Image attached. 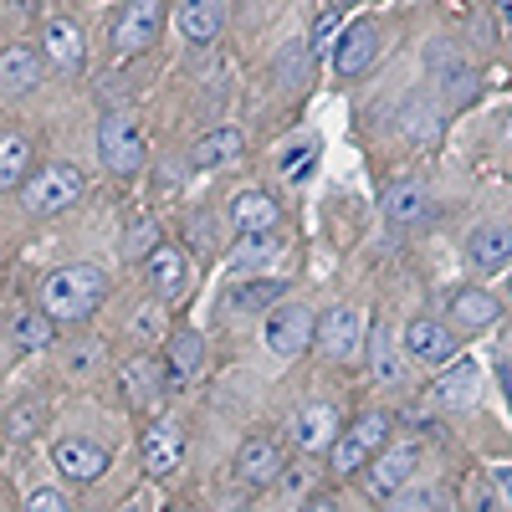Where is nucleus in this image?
<instances>
[{
	"instance_id": "a19ab883",
	"label": "nucleus",
	"mask_w": 512,
	"mask_h": 512,
	"mask_svg": "<svg viewBox=\"0 0 512 512\" xmlns=\"http://www.w3.org/2000/svg\"><path fill=\"white\" fill-rule=\"evenodd\" d=\"M190 236H195L200 251H210V241H216V236H210V216H195V221H190Z\"/></svg>"
},
{
	"instance_id": "de8ad7c7",
	"label": "nucleus",
	"mask_w": 512,
	"mask_h": 512,
	"mask_svg": "<svg viewBox=\"0 0 512 512\" xmlns=\"http://www.w3.org/2000/svg\"><path fill=\"white\" fill-rule=\"evenodd\" d=\"M175 512H190V507H175Z\"/></svg>"
},
{
	"instance_id": "f8f14e48",
	"label": "nucleus",
	"mask_w": 512,
	"mask_h": 512,
	"mask_svg": "<svg viewBox=\"0 0 512 512\" xmlns=\"http://www.w3.org/2000/svg\"><path fill=\"white\" fill-rule=\"evenodd\" d=\"M338 410L333 405H303L292 415V441L303 451H333L338 446Z\"/></svg>"
},
{
	"instance_id": "a211bd4d",
	"label": "nucleus",
	"mask_w": 512,
	"mask_h": 512,
	"mask_svg": "<svg viewBox=\"0 0 512 512\" xmlns=\"http://www.w3.org/2000/svg\"><path fill=\"white\" fill-rule=\"evenodd\" d=\"M395 134L410 139V144H431V139L441 134V118H436V108L425 103L420 93H410V98L400 103V113H395Z\"/></svg>"
},
{
	"instance_id": "6ab92c4d",
	"label": "nucleus",
	"mask_w": 512,
	"mask_h": 512,
	"mask_svg": "<svg viewBox=\"0 0 512 512\" xmlns=\"http://www.w3.org/2000/svg\"><path fill=\"white\" fill-rule=\"evenodd\" d=\"M57 318H47L41 308H21L16 323H11V349L16 354H36V349H52L57 344Z\"/></svg>"
},
{
	"instance_id": "2f4dec72",
	"label": "nucleus",
	"mask_w": 512,
	"mask_h": 512,
	"mask_svg": "<svg viewBox=\"0 0 512 512\" xmlns=\"http://www.w3.org/2000/svg\"><path fill=\"white\" fill-rule=\"evenodd\" d=\"M384 512H446V497L436 487H405L400 497H390Z\"/></svg>"
},
{
	"instance_id": "a878e982",
	"label": "nucleus",
	"mask_w": 512,
	"mask_h": 512,
	"mask_svg": "<svg viewBox=\"0 0 512 512\" xmlns=\"http://www.w3.org/2000/svg\"><path fill=\"white\" fill-rule=\"evenodd\" d=\"M241 149H246L241 128H210V134L195 144V164H200V169H216V164H231Z\"/></svg>"
},
{
	"instance_id": "9d476101",
	"label": "nucleus",
	"mask_w": 512,
	"mask_h": 512,
	"mask_svg": "<svg viewBox=\"0 0 512 512\" xmlns=\"http://www.w3.org/2000/svg\"><path fill=\"white\" fill-rule=\"evenodd\" d=\"M231 221H236V231H241L246 241H256V236H277L282 210H277V200L262 195V190H241V195L231 200Z\"/></svg>"
},
{
	"instance_id": "2eb2a0df",
	"label": "nucleus",
	"mask_w": 512,
	"mask_h": 512,
	"mask_svg": "<svg viewBox=\"0 0 512 512\" xmlns=\"http://www.w3.org/2000/svg\"><path fill=\"white\" fill-rule=\"evenodd\" d=\"M236 477L246 482V487H267V482H277L282 477V451L272 446V441H246L241 451H236Z\"/></svg>"
},
{
	"instance_id": "f704fd0d",
	"label": "nucleus",
	"mask_w": 512,
	"mask_h": 512,
	"mask_svg": "<svg viewBox=\"0 0 512 512\" xmlns=\"http://www.w3.org/2000/svg\"><path fill=\"white\" fill-rule=\"evenodd\" d=\"M134 338H144V344L164 338V303H144V308L134 313Z\"/></svg>"
},
{
	"instance_id": "72a5a7b5",
	"label": "nucleus",
	"mask_w": 512,
	"mask_h": 512,
	"mask_svg": "<svg viewBox=\"0 0 512 512\" xmlns=\"http://www.w3.org/2000/svg\"><path fill=\"white\" fill-rule=\"evenodd\" d=\"M277 256H282V241L277 236H256V241H246L241 246V256H236V267H267V262H277Z\"/></svg>"
},
{
	"instance_id": "423d86ee",
	"label": "nucleus",
	"mask_w": 512,
	"mask_h": 512,
	"mask_svg": "<svg viewBox=\"0 0 512 512\" xmlns=\"http://www.w3.org/2000/svg\"><path fill=\"white\" fill-rule=\"evenodd\" d=\"M313 333H318L313 313H308V308H297V303H287V308H277L272 323H267V349L282 354V359H297V354L313 344Z\"/></svg>"
},
{
	"instance_id": "5701e85b",
	"label": "nucleus",
	"mask_w": 512,
	"mask_h": 512,
	"mask_svg": "<svg viewBox=\"0 0 512 512\" xmlns=\"http://www.w3.org/2000/svg\"><path fill=\"white\" fill-rule=\"evenodd\" d=\"M36 77H41V57L36 52L11 47L6 57H0V93L6 98H21L26 88H36Z\"/></svg>"
},
{
	"instance_id": "37998d69",
	"label": "nucleus",
	"mask_w": 512,
	"mask_h": 512,
	"mask_svg": "<svg viewBox=\"0 0 512 512\" xmlns=\"http://www.w3.org/2000/svg\"><path fill=\"white\" fill-rule=\"evenodd\" d=\"M303 512H338V502L333 497H313V502H303Z\"/></svg>"
},
{
	"instance_id": "c85d7f7f",
	"label": "nucleus",
	"mask_w": 512,
	"mask_h": 512,
	"mask_svg": "<svg viewBox=\"0 0 512 512\" xmlns=\"http://www.w3.org/2000/svg\"><path fill=\"white\" fill-rule=\"evenodd\" d=\"M123 390H128V400H134V405H149V400L159 395V369H154V359H128V364H123Z\"/></svg>"
},
{
	"instance_id": "49530a36",
	"label": "nucleus",
	"mask_w": 512,
	"mask_h": 512,
	"mask_svg": "<svg viewBox=\"0 0 512 512\" xmlns=\"http://www.w3.org/2000/svg\"><path fill=\"white\" fill-rule=\"evenodd\" d=\"M507 144H512V123H507Z\"/></svg>"
},
{
	"instance_id": "9b49d317",
	"label": "nucleus",
	"mask_w": 512,
	"mask_h": 512,
	"mask_svg": "<svg viewBox=\"0 0 512 512\" xmlns=\"http://www.w3.org/2000/svg\"><path fill=\"white\" fill-rule=\"evenodd\" d=\"M359 333H364V318H359V308H349V303H338V308H328V313L318 318V344H323V354H333V359H349V354L359 349Z\"/></svg>"
},
{
	"instance_id": "b1692460",
	"label": "nucleus",
	"mask_w": 512,
	"mask_h": 512,
	"mask_svg": "<svg viewBox=\"0 0 512 512\" xmlns=\"http://www.w3.org/2000/svg\"><path fill=\"white\" fill-rule=\"evenodd\" d=\"M497 297L492 292H482V287H461L456 297H451V318L461 323V328H487V323H497Z\"/></svg>"
},
{
	"instance_id": "dca6fc26",
	"label": "nucleus",
	"mask_w": 512,
	"mask_h": 512,
	"mask_svg": "<svg viewBox=\"0 0 512 512\" xmlns=\"http://www.w3.org/2000/svg\"><path fill=\"white\" fill-rule=\"evenodd\" d=\"M374 47H379L374 26H369V21H354V26L344 31V41H338V52H333V67H338V77H359V72L374 62Z\"/></svg>"
},
{
	"instance_id": "ea45409f",
	"label": "nucleus",
	"mask_w": 512,
	"mask_h": 512,
	"mask_svg": "<svg viewBox=\"0 0 512 512\" xmlns=\"http://www.w3.org/2000/svg\"><path fill=\"white\" fill-rule=\"evenodd\" d=\"M333 31H338V16H333V11H323V16H318V31H313V52H323V47H328V36H333Z\"/></svg>"
},
{
	"instance_id": "09e8293b",
	"label": "nucleus",
	"mask_w": 512,
	"mask_h": 512,
	"mask_svg": "<svg viewBox=\"0 0 512 512\" xmlns=\"http://www.w3.org/2000/svg\"><path fill=\"white\" fill-rule=\"evenodd\" d=\"M507 287H512V277H507Z\"/></svg>"
},
{
	"instance_id": "7c9ffc66",
	"label": "nucleus",
	"mask_w": 512,
	"mask_h": 512,
	"mask_svg": "<svg viewBox=\"0 0 512 512\" xmlns=\"http://www.w3.org/2000/svg\"><path fill=\"white\" fill-rule=\"evenodd\" d=\"M26 139L21 134H6V139H0V185H6V190H21L26 185Z\"/></svg>"
},
{
	"instance_id": "f3484780",
	"label": "nucleus",
	"mask_w": 512,
	"mask_h": 512,
	"mask_svg": "<svg viewBox=\"0 0 512 512\" xmlns=\"http://www.w3.org/2000/svg\"><path fill=\"white\" fill-rule=\"evenodd\" d=\"M384 221L390 226H420L425 221V185L420 180H395L384 190Z\"/></svg>"
},
{
	"instance_id": "e433bc0d",
	"label": "nucleus",
	"mask_w": 512,
	"mask_h": 512,
	"mask_svg": "<svg viewBox=\"0 0 512 512\" xmlns=\"http://www.w3.org/2000/svg\"><path fill=\"white\" fill-rule=\"evenodd\" d=\"M6 425H11V436H16V441H26L36 425H41V405H21V410H11Z\"/></svg>"
},
{
	"instance_id": "ddd939ff",
	"label": "nucleus",
	"mask_w": 512,
	"mask_h": 512,
	"mask_svg": "<svg viewBox=\"0 0 512 512\" xmlns=\"http://www.w3.org/2000/svg\"><path fill=\"white\" fill-rule=\"evenodd\" d=\"M431 67H436V82H441V98L451 103V108H461V103H472L477 98V72L466 67L456 52H446V41H436L431 47Z\"/></svg>"
},
{
	"instance_id": "cd10ccee",
	"label": "nucleus",
	"mask_w": 512,
	"mask_h": 512,
	"mask_svg": "<svg viewBox=\"0 0 512 512\" xmlns=\"http://www.w3.org/2000/svg\"><path fill=\"white\" fill-rule=\"evenodd\" d=\"M164 359H169V374H175V384H185L200 364H205V344L195 333H175L169 338V349H164Z\"/></svg>"
},
{
	"instance_id": "473e14b6",
	"label": "nucleus",
	"mask_w": 512,
	"mask_h": 512,
	"mask_svg": "<svg viewBox=\"0 0 512 512\" xmlns=\"http://www.w3.org/2000/svg\"><path fill=\"white\" fill-rule=\"evenodd\" d=\"M267 303H282V282H246L231 292V308H241V313H256Z\"/></svg>"
},
{
	"instance_id": "1a4fd4ad",
	"label": "nucleus",
	"mask_w": 512,
	"mask_h": 512,
	"mask_svg": "<svg viewBox=\"0 0 512 512\" xmlns=\"http://www.w3.org/2000/svg\"><path fill=\"white\" fill-rule=\"evenodd\" d=\"M139 451H144V472L169 477V472H180V461H185V431L175 420H154L139 441Z\"/></svg>"
},
{
	"instance_id": "0eeeda50",
	"label": "nucleus",
	"mask_w": 512,
	"mask_h": 512,
	"mask_svg": "<svg viewBox=\"0 0 512 512\" xmlns=\"http://www.w3.org/2000/svg\"><path fill=\"white\" fill-rule=\"evenodd\" d=\"M52 461H57V472L67 482H98L108 472V451L98 441H88V436H62L57 451H52Z\"/></svg>"
},
{
	"instance_id": "4be33fe9",
	"label": "nucleus",
	"mask_w": 512,
	"mask_h": 512,
	"mask_svg": "<svg viewBox=\"0 0 512 512\" xmlns=\"http://www.w3.org/2000/svg\"><path fill=\"white\" fill-rule=\"evenodd\" d=\"M149 282H154V292H159V303L180 297V292H185V251L159 246V251L149 256Z\"/></svg>"
},
{
	"instance_id": "7ed1b4c3",
	"label": "nucleus",
	"mask_w": 512,
	"mask_h": 512,
	"mask_svg": "<svg viewBox=\"0 0 512 512\" xmlns=\"http://www.w3.org/2000/svg\"><path fill=\"white\" fill-rule=\"evenodd\" d=\"M384 441H390V420H384L379 410L374 415H359L344 436H338V446L328 451V461H333V472H344V477H354V472H364V461L369 456H379L384 451Z\"/></svg>"
},
{
	"instance_id": "aec40b11",
	"label": "nucleus",
	"mask_w": 512,
	"mask_h": 512,
	"mask_svg": "<svg viewBox=\"0 0 512 512\" xmlns=\"http://www.w3.org/2000/svg\"><path fill=\"white\" fill-rule=\"evenodd\" d=\"M180 36L185 41H216L221 21H226V6L221 0H180Z\"/></svg>"
},
{
	"instance_id": "20e7f679",
	"label": "nucleus",
	"mask_w": 512,
	"mask_h": 512,
	"mask_svg": "<svg viewBox=\"0 0 512 512\" xmlns=\"http://www.w3.org/2000/svg\"><path fill=\"white\" fill-rule=\"evenodd\" d=\"M98 154H103V164L113 169V175H139V164H144V134H139V123L128 118V113H108L103 128H98Z\"/></svg>"
},
{
	"instance_id": "c9c22d12",
	"label": "nucleus",
	"mask_w": 512,
	"mask_h": 512,
	"mask_svg": "<svg viewBox=\"0 0 512 512\" xmlns=\"http://www.w3.org/2000/svg\"><path fill=\"white\" fill-rule=\"evenodd\" d=\"M159 246H164V241H159V226H154V221H139L134 236L123 241V256H154Z\"/></svg>"
},
{
	"instance_id": "39448f33",
	"label": "nucleus",
	"mask_w": 512,
	"mask_h": 512,
	"mask_svg": "<svg viewBox=\"0 0 512 512\" xmlns=\"http://www.w3.org/2000/svg\"><path fill=\"white\" fill-rule=\"evenodd\" d=\"M159 21H164L159 0H128L123 16L113 21V52H118L123 62L139 57V52H149L154 36H159Z\"/></svg>"
},
{
	"instance_id": "bb28decb",
	"label": "nucleus",
	"mask_w": 512,
	"mask_h": 512,
	"mask_svg": "<svg viewBox=\"0 0 512 512\" xmlns=\"http://www.w3.org/2000/svg\"><path fill=\"white\" fill-rule=\"evenodd\" d=\"M374 349H369V374L379 379V384H400V374H405V364H400V349H395V338H390V328L384 323H374Z\"/></svg>"
},
{
	"instance_id": "393cba45",
	"label": "nucleus",
	"mask_w": 512,
	"mask_h": 512,
	"mask_svg": "<svg viewBox=\"0 0 512 512\" xmlns=\"http://www.w3.org/2000/svg\"><path fill=\"white\" fill-rule=\"evenodd\" d=\"M41 52H47V62L57 67H77L82 62V36L72 21H47V31H41Z\"/></svg>"
},
{
	"instance_id": "4c0bfd02",
	"label": "nucleus",
	"mask_w": 512,
	"mask_h": 512,
	"mask_svg": "<svg viewBox=\"0 0 512 512\" xmlns=\"http://www.w3.org/2000/svg\"><path fill=\"white\" fill-rule=\"evenodd\" d=\"M308 164H313V144H297V149H287V154H282V175H287V180H297Z\"/></svg>"
},
{
	"instance_id": "79ce46f5",
	"label": "nucleus",
	"mask_w": 512,
	"mask_h": 512,
	"mask_svg": "<svg viewBox=\"0 0 512 512\" xmlns=\"http://www.w3.org/2000/svg\"><path fill=\"white\" fill-rule=\"evenodd\" d=\"M497 477V487H502V497H507V507H512V466H502V472H492Z\"/></svg>"
},
{
	"instance_id": "f257e3e1",
	"label": "nucleus",
	"mask_w": 512,
	"mask_h": 512,
	"mask_svg": "<svg viewBox=\"0 0 512 512\" xmlns=\"http://www.w3.org/2000/svg\"><path fill=\"white\" fill-rule=\"evenodd\" d=\"M108 297V277L88 262L77 267H57L47 282H41V313L47 318H88L93 308H103Z\"/></svg>"
},
{
	"instance_id": "412c9836",
	"label": "nucleus",
	"mask_w": 512,
	"mask_h": 512,
	"mask_svg": "<svg viewBox=\"0 0 512 512\" xmlns=\"http://www.w3.org/2000/svg\"><path fill=\"white\" fill-rule=\"evenodd\" d=\"M466 251H472V267H482V272L507 267L512 262V226H477Z\"/></svg>"
},
{
	"instance_id": "c03bdc74",
	"label": "nucleus",
	"mask_w": 512,
	"mask_h": 512,
	"mask_svg": "<svg viewBox=\"0 0 512 512\" xmlns=\"http://www.w3.org/2000/svg\"><path fill=\"white\" fill-rule=\"evenodd\" d=\"M118 512H149V507H144V502H123Z\"/></svg>"
},
{
	"instance_id": "f03ea898",
	"label": "nucleus",
	"mask_w": 512,
	"mask_h": 512,
	"mask_svg": "<svg viewBox=\"0 0 512 512\" xmlns=\"http://www.w3.org/2000/svg\"><path fill=\"white\" fill-rule=\"evenodd\" d=\"M82 190H88V180H82L77 164H41L36 175L21 185V200L31 216H57V210L77 205Z\"/></svg>"
},
{
	"instance_id": "c756f323",
	"label": "nucleus",
	"mask_w": 512,
	"mask_h": 512,
	"mask_svg": "<svg viewBox=\"0 0 512 512\" xmlns=\"http://www.w3.org/2000/svg\"><path fill=\"white\" fill-rule=\"evenodd\" d=\"M472 390H477V364H466V359L451 374L436 379V400L441 405H466V400H472Z\"/></svg>"
},
{
	"instance_id": "a18cd8bd",
	"label": "nucleus",
	"mask_w": 512,
	"mask_h": 512,
	"mask_svg": "<svg viewBox=\"0 0 512 512\" xmlns=\"http://www.w3.org/2000/svg\"><path fill=\"white\" fill-rule=\"evenodd\" d=\"M502 16H507V21H512V0H502Z\"/></svg>"
},
{
	"instance_id": "58836bf2",
	"label": "nucleus",
	"mask_w": 512,
	"mask_h": 512,
	"mask_svg": "<svg viewBox=\"0 0 512 512\" xmlns=\"http://www.w3.org/2000/svg\"><path fill=\"white\" fill-rule=\"evenodd\" d=\"M26 512H67V502H62V492L41 487V492H31V497H26Z\"/></svg>"
},
{
	"instance_id": "6e6552de",
	"label": "nucleus",
	"mask_w": 512,
	"mask_h": 512,
	"mask_svg": "<svg viewBox=\"0 0 512 512\" xmlns=\"http://www.w3.org/2000/svg\"><path fill=\"white\" fill-rule=\"evenodd\" d=\"M415 461H420V451H415L410 441H405V446H390V451H379V461L369 466V497H379V502L400 497V492L410 487Z\"/></svg>"
},
{
	"instance_id": "4468645a",
	"label": "nucleus",
	"mask_w": 512,
	"mask_h": 512,
	"mask_svg": "<svg viewBox=\"0 0 512 512\" xmlns=\"http://www.w3.org/2000/svg\"><path fill=\"white\" fill-rule=\"evenodd\" d=\"M405 354H415L420 364H451L456 338H451L441 323H431V318H415V323L405 328Z\"/></svg>"
}]
</instances>
